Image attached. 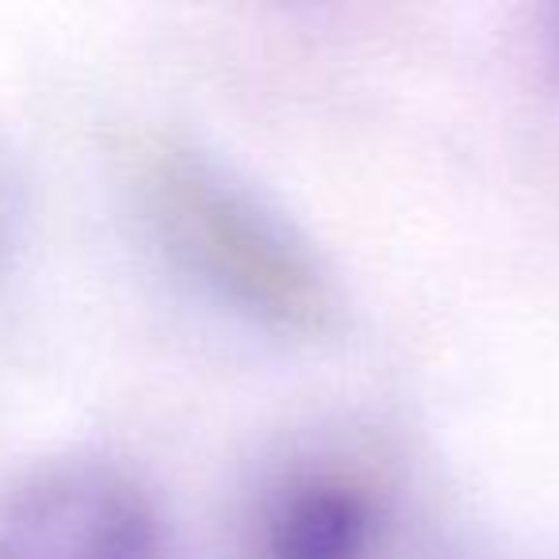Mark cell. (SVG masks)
Masks as SVG:
<instances>
[{
  "label": "cell",
  "instance_id": "cell-1",
  "mask_svg": "<svg viewBox=\"0 0 559 559\" xmlns=\"http://www.w3.org/2000/svg\"><path fill=\"white\" fill-rule=\"evenodd\" d=\"M150 188L165 238L211 296L280 334L330 326L334 288L319 257L223 165L173 150Z\"/></svg>",
  "mask_w": 559,
  "mask_h": 559
},
{
  "label": "cell",
  "instance_id": "cell-2",
  "mask_svg": "<svg viewBox=\"0 0 559 559\" xmlns=\"http://www.w3.org/2000/svg\"><path fill=\"white\" fill-rule=\"evenodd\" d=\"M0 559H177L146 483L108 460H58L0 498Z\"/></svg>",
  "mask_w": 559,
  "mask_h": 559
},
{
  "label": "cell",
  "instance_id": "cell-3",
  "mask_svg": "<svg viewBox=\"0 0 559 559\" xmlns=\"http://www.w3.org/2000/svg\"><path fill=\"white\" fill-rule=\"evenodd\" d=\"M388 506L376 479L345 460H299L257 498L253 559H376Z\"/></svg>",
  "mask_w": 559,
  "mask_h": 559
}]
</instances>
